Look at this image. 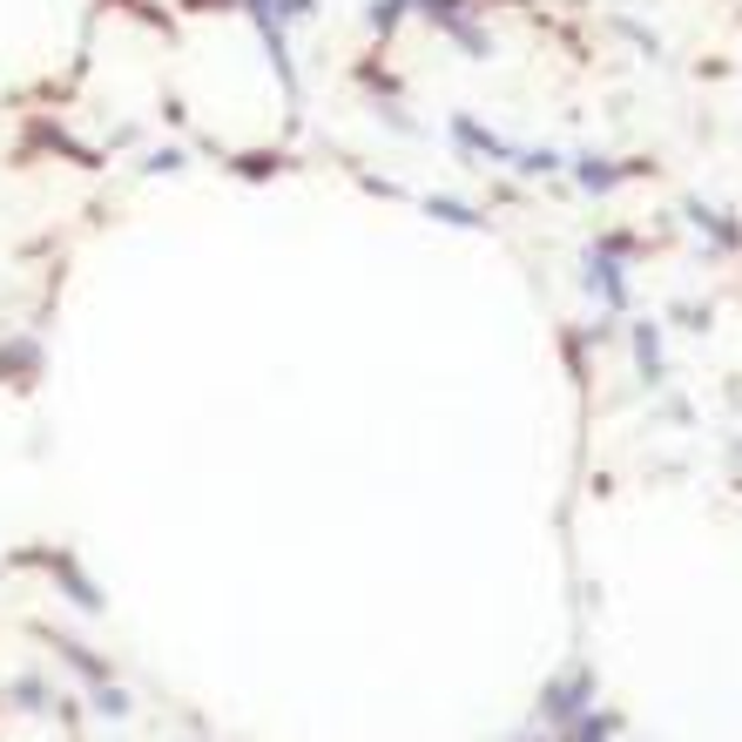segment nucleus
<instances>
[{"instance_id":"nucleus-1","label":"nucleus","mask_w":742,"mask_h":742,"mask_svg":"<svg viewBox=\"0 0 742 742\" xmlns=\"http://www.w3.org/2000/svg\"><path fill=\"white\" fill-rule=\"evenodd\" d=\"M419 14L433 21V27H446L452 42L466 48V55H493V42H486V27L466 14V0H419Z\"/></svg>"},{"instance_id":"nucleus-2","label":"nucleus","mask_w":742,"mask_h":742,"mask_svg":"<svg viewBox=\"0 0 742 742\" xmlns=\"http://www.w3.org/2000/svg\"><path fill=\"white\" fill-rule=\"evenodd\" d=\"M588 695H594V675H588V669H574V675H561V682H546L540 709L554 716V722H574L580 709H588Z\"/></svg>"},{"instance_id":"nucleus-3","label":"nucleus","mask_w":742,"mask_h":742,"mask_svg":"<svg viewBox=\"0 0 742 742\" xmlns=\"http://www.w3.org/2000/svg\"><path fill=\"white\" fill-rule=\"evenodd\" d=\"M452 142H459V149H473V155H486V163H514V155H520L514 142H499L493 129H480L473 115H452Z\"/></svg>"},{"instance_id":"nucleus-4","label":"nucleus","mask_w":742,"mask_h":742,"mask_svg":"<svg viewBox=\"0 0 742 742\" xmlns=\"http://www.w3.org/2000/svg\"><path fill=\"white\" fill-rule=\"evenodd\" d=\"M588 291H594L608 310H621V304H628V284H621V263H614L608 250H588Z\"/></svg>"},{"instance_id":"nucleus-5","label":"nucleus","mask_w":742,"mask_h":742,"mask_svg":"<svg viewBox=\"0 0 742 742\" xmlns=\"http://www.w3.org/2000/svg\"><path fill=\"white\" fill-rule=\"evenodd\" d=\"M34 372H42V344H34V338L0 344V378H34Z\"/></svg>"},{"instance_id":"nucleus-6","label":"nucleus","mask_w":742,"mask_h":742,"mask_svg":"<svg viewBox=\"0 0 742 742\" xmlns=\"http://www.w3.org/2000/svg\"><path fill=\"white\" fill-rule=\"evenodd\" d=\"M688 216L702 223V237H716L722 250H742V237H735V223H729L722 210H709V203H688Z\"/></svg>"},{"instance_id":"nucleus-7","label":"nucleus","mask_w":742,"mask_h":742,"mask_svg":"<svg viewBox=\"0 0 742 742\" xmlns=\"http://www.w3.org/2000/svg\"><path fill=\"white\" fill-rule=\"evenodd\" d=\"M635 358H641V378L655 385L661 378V338H655V325H635Z\"/></svg>"},{"instance_id":"nucleus-8","label":"nucleus","mask_w":742,"mask_h":742,"mask_svg":"<svg viewBox=\"0 0 742 742\" xmlns=\"http://www.w3.org/2000/svg\"><path fill=\"white\" fill-rule=\"evenodd\" d=\"M621 176H628V169H621V163H601V155H588V163H580V189H594V197H601V189H614Z\"/></svg>"},{"instance_id":"nucleus-9","label":"nucleus","mask_w":742,"mask_h":742,"mask_svg":"<svg viewBox=\"0 0 742 742\" xmlns=\"http://www.w3.org/2000/svg\"><path fill=\"white\" fill-rule=\"evenodd\" d=\"M425 210H433L439 223H452V229H480V210H473V203H452V197H433V203H425Z\"/></svg>"},{"instance_id":"nucleus-10","label":"nucleus","mask_w":742,"mask_h":742,"mask_svg":"<svg viewBox=\"0 0 742 742\" xmlns=\"http://www.w3.org/2000/svg\"><path fill=\"white\" fill-rule=\"evenodd\" d=\"M61 655H68V669H74V675L108 682V669H102V655H95V648H82V641H61Z\"/></svg>"},{"instance_id":"nucleus-11","label":"nucleus","mask_w":742,"mask_h":742,"mask_svg":"<svg viewBox=\"0 0 742 742\" xmlns=\"http://www.w3.org/2000/svg\"><path fill=\"white\" fill-rule=\"evenodd\" d=\"M405 8H412V0H372V8H365V21H372L378 34H392V27L405 21Z\"/></svg>"},{"instance_id":"nucleus-12","label":"nucleus","mask_w":742,"mask_h":742,"mask_svg":"<svg viewBox=\"0 0 742 742\" xmlns=\"http://www.w3.org/2000/svg\"><path fill=\"white\" fill-rule=\"evenodd\" d=\"M95 709H102V716H129V695L108 688V682H95Z\"/></svg>"},{"instance_id":"nucleus-13","label":"nucleus","mask_w":742,"mask_h":742,"mask_svg":"<svg viewBox=\"0 0 742 742\" xmlns=\"http://www.w3.org/2000/svg\"><path fill=\"white\" fill-rule=\"evenodd\" d=\"M142 169H149V176H176V169H182V149H155Z\"/></svg>"},{"instance_id":"nucleus-14","label":"nucleus","mask_w":742,"mask_h":742,"mask_svg":"<svg viewBox=\"0 0 742 742\" xmlns=\"http://www.w3.org/2000/svg\"><path fill=\"white\" fill-rule=\"evenodd\" d=\"M14 695H21V702H27V709H34V716H48V709H42V702H48V688H42V682H21V688H14Z\"/></svg>"}]
</instances>
